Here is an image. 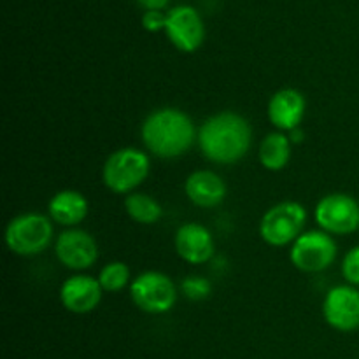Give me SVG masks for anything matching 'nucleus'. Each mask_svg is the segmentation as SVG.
Returning <instances> with one entry per match:
<instances>
[{
  "instance_id": "1",
  "label": "nucleus",
  "mask_w": 359,
  "mask_h": 359,
  "mask_svg": "<svg viewBox=\"0 0 359 359\" xmlns=\"http://www.w3.org/2000/svg\"><path fill=\"white\" fill-rule=\"evenodd\" d=\"M251 125L237 112L224 111L207 118L198 128L200 151L212 163L233 165L249 153Z\"/></svg>"
},
{
  "instance_id": "2",
  "label": "nucleus",
  "mask_w": 359,
  "mask_h": 359,
  "mask_svg": "<svg viewBox=\"0 0 359 359\" xmlns=\"http://www.w3.org/2000/svg\"><path fill=\"white\" fill-rule=\"evenodd\" d=\"M140 135L149 153L163 160H172L191 149L198 132L186 112L175 107H163L144 119Z\"/></svg>"
},
{
  "instance_id": "3",
  "label": "nucleus",
  "mask_w": 359,
  "mask_h": 359,
  "mask_svg": "<svg viewBox=\"0 0 359 359\" xmlns=\"http://www.w3.org/2000/svg\"><path fill=\"white\" fill-rule=\"evenodd\" d=\"M149 156L137 147H123L105 160L102 168L104 184L118 195H130L149 175Z\"/></svg>"
},
{
  "instance_id": "4",
  "label": "nucleus",
  "mask_w": 359,
  "mask_h": 359,
  "mask_svg": "<svg viewBox=\"0 0 359 359\" xmlns=\"http://www.w3.org/2000/svg\"><path fill=\"white\" fill-rule=\"evenodd\" d=\"M53 219L39 212H25L11 219L6 228V244L14 255L35 256L53 241Z\"/></svg>"
},
{
  "instance_id": "5",
  "label": "nucleus",
  "mask_w": 359,
  "mask_h": 359,
  "mask_svg": "<svg viewBox=\"0 0 359 359\" xmlns=\"http://www.w3.org/2000/svg\"><path fill=\"white\" fill-rule=\"evenodd\" d=\"M307 221V210L298 202H280L263 214L259 235L272 248L293 244L302 235Z\"/></svg>"
},
{
  "instance_id": "6",
  "label": "nucleus",
  "mask_w": 359,
  "mask_h": 359,
  "mask_svg": "<svg viewBox=\"0 0 359 359\" xmlns=\"http://www.w3.org/2000/svg\"><path fill=\"white\" fill-rule=\"evenodd\" d=\"M130 297L142 312L165 314L177 302V287L168 276L149 270L132 280Z\"/></svg>"
},
{
  "instance_id": "7",
  "label": "nucleus",
  "mask_w": 359,
  "mask_h": 359,
  "mask_svg": "<svg viewBox=\"0 0 359 359\" xmlns=\"http://www.w3.org/2000/svg\"><path fill=\"white\" fill-rule=\"evenodd\" d=\"M337 242L323 230L304 231L291 244L290 259L298 270L309 273L323 272L330 269L337 259Z\"/></svg>"
},
{
  "instance_id": "8",
  "label": "nucleus",
  "mask_w": 359,
  "mask_h": 359,
  "mask_svg": "<svg viewBox=\"0 0 359 359\" xmlns=\"http://www.w3.org/2000/svg\"><path fill=\"white\" fill-rule=\"evenodd\" d=\"M316 223L330 235H349L359 230V203L346 193H332L316 205Z\"/></svg>"
},
{
  "instance_id": "9",
  "label": "nucleus",
  "mask_w": 359,
  "mask_h": 359,
  "mask_svg": "<svg viewBox=\"0 0 359 359\" xmlns=\"http://www.w3.org/2000/svg\"><path fill=\"white\" fill-rule=\"evenodd\" d=\"M323 316L337 332H356L359 328V291L351 284L332 287L323 302Z\"/></svg>"
},
{
  "instance_id": "10",
  "label": "nucleus",
  "mask_w": 359,
  "mask_h": 359,
  "mask_svg": "<svg viewBox=\"0 0 359 359\" xmlns=\"http://www.w3.org/2000/svg\"><path fill=\"white\" fill-rule=\"evenodd\" d=\"M167 37L182 53H193L202 46L205 37L202 18L191 6H177L167 14Z\"/></svg>"
},
{
  "instance_id": "11",
  "label": "nucleus",
  "mask_w": 359,
  "mask_h": 359,
  "mask_svg": "<svg viewBox=\"0 0 359 359\" xmlns=\"http://www.w3.org/2000/svg\"><path fill=\"white\" fill-rule=\"evenodd\" d=\"M58 262L70 270H86L97 263L98 245L88 231L70 228L56 238Z\"/></svg>"
},
{
  "instance_id": "12",
  "label": "nucleus",
  "mask_w": 359,
  "mask_h": 359,
  "mask_svg": "<svg viewBox=\"0 0 359 359\" xmlns=\"http://www.w3.org/2000/svg\"><path fill=\"white\" fill-rule=\"evenodd\" d=\"M102 290L98 279L90 276H72L60 287V302L74 314H88L102 302Z\"/></svg>"
},
{
  "instance_id": "13",
  "label": "nucleus",
  "mask_w": 359,
  "mask_h": 359,
  "mask_svg": "<svg viewBox=\"0 0 359 359\" xmlns=\"http://www.w3.org/2000/svg\"><path fill=\"white\" fill-rule=\"evenodd\" d=\"M305 107H307V102L300 91L293 90V88H284V90L273 93V97L270 98L266 114H269L270 123L277 130L293 132L300 126L302 119H304Z\"/></svg>"
},
{
  "instance_id": "14",
  "label": "nucleus",
  "mask_w": 359,
  "mask_h": 359,
  "mask_svg": "<svg viewBox=\"0 0 359 359\" xmlns=\"http://www.w3.org/2000/svg\"><path fill=\"white\" fill-rule=\"evenodd\" d=\"M175 251L191 265L207 263L214 255V238L205 226L186 223L175 233Z\"/></svg>"
},
{
  "instance_id": "15",
  "label": "nucleus",
  "mask_w": 359,
  "mask_h": 359,
  "mask_svg": "<svg viewBox=\"0 0 359 359\" xmlns=\"http://www.w3.org/2000/svg\"><path fill=\"white\" fill-rule=\"evenodd\" d=\"M186 196L202 209L217 207L226 198V182L212 170H196L186 179Z\"/></svg>"
},
{
  "instance_id": "16",
  "label": "nucleus",
  "mask_w": 359,
  "mask_h": 359,
  "mask_svg": "<svg viewBox=\"0 0 359 359\" xmlns=\"http://www.w3.org/2000/svg\"><path fill=\"white\" fill-rule=\"evenodd\" d=\"M49 216L62 226H77L88 216V200L76 189H63L49 200Z\"/></svg>"
},
{
  "instance_id": "17",
  "label": "nucleus",
  "mask_w": 359,
  "mask_h": 359,
  "mask_svg": "<svg viewBox=\"0 0 359 359\" xmlns=\"http://www.w3.org/2000/svg\"><path fill=\"white\" fill-rule=\"evenodd\" d=\"M291 140L283 132L269 133L259 144V161L266 170L279 172L290 163Z\"/></svg>"
},
{
  "instance_id": "18",
  "label": "nucleus",
  "mask_w": 359,
  "mask_h": 359,
  "mask_svg": "<svg viewBox=\"0 0 359 359\" xmlns=\"http://www.w3.org/2000/svg\"><path fill=\"white\" fill-rule=\"evenodd\" d=\"M125 210L135 223L154 224L163 216L160 202L146 193H130L125 198Z\"/></svg>"
},
{
  "instance_id": "19",
  "label": "nucleus",
  "mask_w": 359,
  "mask_h": 359,
  "mask_svg": "<svg viewBox=\"0 0 359 359\" xmlns=\"http://www.w3.org/2000/svg\"><path fill=\"white\" fill-rule=\"evenodd\" d=\"M98 283L105 293H119L130 284V269L123 262H111L98 273Z\"/></svg>"
},
{
  "instance_id": "20",
  "label": "nucleus",
  "mask_w": 359,
  "mask_h": 359,
  "mask_svg": "<svg viewBox=\"0 0 359 359\" xmlns=\"http://www.w3.org/2000/svg\"><path fill=\"white\" fill-rule=\"evenodd\" d=\"M181 291L188 300L191 302H202L205 298L210 297V291H212V284L205 279V277L191 276L186 277L181 283Z\"/></svg>"
},
{
  "instance_id": "21",
  "label": "nucleus",
  "mask_w": 359,
  "mask_h": 359,
  "mask_svg": "<svg viewBox=\"0 0 359 359\" xmlns=\"http://www.w3.org/2000/svg\"><path fill=\"white\" fill-rule=\"evenodd\" d=\"M342 276L351 286H359V245L351 249L344 258Z\"/></svg>"
},
{
  "instance_id": "22",
  "label": "nucleus",
  "mask_w": 359,
  "mask_h": 359,
  "mask_svg": "<svg viewBox=\"0 0 359 359\" xmlns=\"http://www.w3.org/2000/svg\"><path fill=\"white\" fill-rule=\"evenodd\" d=\"M142 27L149 32H160L167 27V14L161 11H146L142 16Z\"/></svg>"
},
{
  "instance_id": "23",
  "label": "nucleus",
  "mask_w": 359,
  "mask_h": 359,
  "mask_svg": "<svg viewBox=\"0 0 359 359\" xmlns=\"http://www.w3.org/2000/svg\"><path fill=\"white\" fill-rule=\"evenodd\" d=\"M137 4L146 11H161L168 6V0H137Z\"/></svg>"
},
{
  "instance_id": "24",
  "label": "nucleus",
  "mask_w": 359,
  "mask_h": 359,
  "mask_svg": "<svg viewBox=\"0 0 359 359\" xmlns=\"http://www.w3.org/2000/svg\"><path fill=\"white\" fill-rule=\"evenodd\" d=\"M358 231H359V230H358Z\"/></svg>"
}]
</instances>
